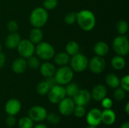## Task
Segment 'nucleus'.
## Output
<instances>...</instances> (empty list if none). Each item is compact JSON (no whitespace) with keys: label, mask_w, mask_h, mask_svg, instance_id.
<instances>
[{"label":"nucleus","mask_w":129,"mask_h":128,"mask_svg":"<svg viewBox=\"0 0 129 128\" xmlns=\"http://www.w3.org/2000/svg\"><path fill=\"white\" fill-rule=\"evenodd\" d=\"M76 22L82 29L91 31L96 25V17L92 11L82 10L76 13Z\"/></svg>","instance_id":"1"},{"label":"nucleus","mask_w":129,"mask_h":128,"mask_svg":"<svg viewBox=\"0 0 129 128\" xmlns=\"http://www.w3.org/2000/svg\"><path fill=\"white\" fill-rule=\"evenodd\" d=\"M48 19V14L47 10L42 7L34 8L29 16V21L33 27L41 28L44 26Z\"/></svg>","instance_id":"2"},{"label":"nucleus","mask_w":129,"mask_h":128,"mask_svg":"<svg viewBox=\"0 0 129 128\" xmlns=\"http://www.w3.org/2000/svg\"><path fill=\"white\" fill-rule=\"evenodd\" d=\"M35 52L38 57L43 60H49L55 55L54 47L46 41H41L35 48Z\"/></svg>","instance_id":"3"},{"label":"nucleus","mask_w":129,"mask_h":128,"mask_svg":"<svg viewBox=\"0 0 129 128\" xmlns=\"http://www.w3.org/2000/svg\"><path fill=\"white\" fill-rule=\"evenodd\" d=\"M54 76L57 84L67 85L71 82L73 78V71L70 67L67 66H63L56 70Z\"/></svg>","instance_id":"4"},{"label":"nucleus","mask_w":129,"mask_h":128,"mask_svg":"<svg viewBox=\"0 0 129 128\" xmlns=\"http://www.w3.org/2000/svg\"><path fill=\"white\" fill-rule=\"evenodd\" d=\"M113 48L115 52L120 56H126L129 52V41L124 35L116 36L113 41Z\"/></svg>","instance_id":"5"},{"label":"nucleus","mask_w":129,"mask_h":128,"mask_svg":"<svg viewBox=\"0 0 129 128\" xmlns=\"http://www.w3.org/2000/svg\"><path fill=\"white\" fill-rule=\"evenodd\" d=\"M70 68L73 72H82L87 69L88 65V60L85 55L78 53L76 55L72 56V58L70 60Z\"/></svg>","instance_id":"6"},{"label":"nucleus","mask_w":129,"mask_h":128,"mask_svg":"<svg viewBox=\"0 0 129 128\" xmlns=\"http://www.w3.org/2000/svg\"><path fill=\"white\" fill-rule=\"evenodd\" d=\"M65 88L63 85L57 84L52 87L48 93V98L51 103L57 104L59 103L62 100L66 97Z\"/></svg>","instance_id":"7"},{"label":"nucleus","mask_w":129,"mask_h":128,"mask_svg":"<svg viewBox=\"0 0 129 128\" xmlns=\"http://www.w3.org/2000/svg\"><path fill=\"white\" fill-rule=\"evenodd\" d=\"M17 49L20 57L24 59H27L28 57L33 56L35 53V45L29 39L20 40Z\"/></svg>","instance_id":"8"},{"label":"nucleus","mask_w":129,"mask_h":128,"mask_svg":"<svg viewBox=\"0 0 129 128\" xmlns=\"http://www.w3.org/2000/svg\"><path fill=\"white\" fill-rule=\"evenodd\" d=\"M91 72L94 74H101L104 72L106 68V62L103 57L95 56L93 57L90 60H88V65Z\"/></svg>","instance_id":"9"},{"label":"nucleus","mask_w":129,"mask_h":128,"mask_svg":"<svg viewBox=\"0 0 129 128\" xmlns=\"http://www.w3.org/2000/svg\"><path fill=\"white\" fill-rule=\"evenodd\" d=\"M58 104H59V106H58L59 112L63 115L69 116L73 113V110L75 109L76 104H75L73 98L65 97Z\"/></svg>","instance_id":"10"},{"label":"nucleus","mask_w":129,"mask_h":128,"mask_svg":"<svg viewBox=\"0 0 129 128\" xmlns=\"http://www.w3.org/2000/svg\"><path fill=\"white\" fill-rule=\"evenodd\" d=\"M47 110L41 106H35L32 107L29 111V117L36 122H40L46 119Z\"/></svg>","instance_id":"11"},{"label":"nucleus","mask_w":129,"mask_h":128,"mask_svg":"<svg viewBox=\"0 0 129 128\" xmlns=\"http://www.w3.org/2000/svg\"><path fill=\"white\" fill-rule=\"evenodd\" d=\"M91 99V93L87 90H79L77 94L73 98L76 106H85L90 102Z\"/></svg>","instance_id":"12"},{"label":"nucleus","mask_w":129,"mask_h":128,"mask_svg":"<svg viewBox=\"0 0 129 128\" xmlns=\"http://www.w3.org/2000/svg\"><path fill=\"white\" fill-rule=\"evenodd\" d=\"M86 121L88 125L98 127L101 123V111L96 108L91 109L87 114Z\"/></svg>","instance_id":"13"},{"label":"nucleus","mask_w":129,"mask_h":128,"mask_svg":"<svg viewBox=\"0 0 129 128\" xmlns=\"http://www.w3.org/2000/svg\"><path fill=\"white\" fill-rule=\"evenodd\" d=\"M21 109V103L17 99H10L5 104V110L8 115H16Z\"/></svg>","instance_id":"14"},{"label":"nucleus","mask_w":129,"mask_h":128,"mask_svg":"<svg viewBox=\"0 0 129 128\" xmlns=\"http://www.w3.org/2000/svg\"><path fill=\"white\" fill-rule=\"evenodd\" d=\"M107 90L104 85L97 84L93 88L91 95L95 101H101L104 98L107 97Z\"/></svg>","instance_id":"15"},{"label":"nucleus","mask_w":129,"mask_h":128,"mask_svg":"<svg viewBox=\"0 0 129 128\" xmlns=\"http://www.w3.org/2000/svg\"><path fill=\"white\" fill-rule=\"evenodd\" d=\"M116 119V113L111 109H105L101 112V122L104 124L110 126L115 123Z\"/></svg>","instance_id":"16"},{"label":"nucleus","mask_w":129,"mask_h":128,"mask_svg":"<svg viewBox=\"0 0 129 128\" xmlns=\"http://www.w3.org/2000/svg\"><path fill=\"white\" fill-rule=\"evenodd\" d=\"M20 40V35L17 32H11L5 38V46L8 49L17 48Z\"/></svg>","instance_id":"17"},{"label":"nucleus","mask_w":129,"mask_h":128,"mask_svg":"<svg viewBox=\"0 0 129 128\" xmlns=\"http://www.w3.org/2000/svg\"><path fill=\"white\" fill-rule=\"evenodd\" d=\"M26 61L24 58L20 57L14 60L11 65L12 71L16 74H22L26 69Z\"/></svg>","instance_id":"18"},{"label":"nucleus","mask_w":129,"mask_h":128,"mask_svg":"<svg viewBox=\"0 0 129 128\" xmlns=\"http://www.w3.org/2000/svg\"><path fill=\"white\" fill-rule=\"evenodd\" d=\"M39 70L42 76H44L45 78H48L51 76H54L56 72V68L54 65L51 63L45 62L39 66Z\"/></svg>","instance_id":"19"},{"label":"nucleus","mask_w":129,"mask_h":128,"mask_svg":"<svg viewBox=\"0 0 129 128\" xmlns=\"http://www.w3.org/2000/svg\"><path fill=\"white\" fill-rule=\"evenodd\" d=\"M109 46L105 41H98L94 46V52L97 56L104 57L109 52Z\"/></svg>","instance_id":"20"},{"label":"nucleus","mask_w":129,"mask_h":128,"mask_svg":"<svg viewBox=\"0 0 129 128\" xmlns=\"http://www.w3.org/2000/svg\"><path fill=\"white\" fill-rule=\"evenodd\" d=\"M43 38V32L40 28L34 27L29 32V41L34 45H37L42 41Z\"/></svg>","instance_id":"21"},{"label":"nucleus","mask_w":129,"mask_h":128,"mask_svg":"<svg viewBox=\"0 0 129 128\" xmlns=\"http://www.w3.org/2000/svg\"><path fill=\"white\" fill-rule=\"evenodd\" d=\"M53 58L54 59V63L60 66H67L70 60V56L66 52H60L55 54Z\"/></svg>","instance_id":"22"},{"label":"nucleus","mask_w":129,"mask_h":128,"mask_svg":"<svg viewBox=\"0 0 129 128\" xmlns=\"http://www.w3.org/2000/svg\"><path fill=\"white\" fill-rule=\"evenodd\" d=\"M111 65L114 69L116 70H121L125 67L126 61L125 58L122 56L116 55L113 57L111 60Z\"/></svg>","instance_id":"23"},{"label":"nucleus","mask_w":129,"mask_h":128,"mask_svg":"<svg viewBox=\"0 0 129 128\" xmlns=\"http://www.w3.org/2000/svg\"><path fill=\"white\" fill-rule=\"evenodd\" d=\"M107 84L112 88H117L119 87V83H120V79L114 73H109L105 78Z\"/></svg>","instance_id":"24"},{"label":"nucleus","mask_w":129,"mask_h":128,"mask_svg":"<svg viewBox=\"0 0 129 128\" xmlns=\"http://www.w3.org/2000/svg\"><path fill=\"white\" fill-rule=\"evenodd\" d=\"M79 52V45L75 41H69L67 45H66V53L68 54L70 56H73L76 55Z\"/></svg>","instance_id":"25"},{"label":"nucleus","mask_w":129,"mask_h":128,"mask_svg":"<svg viewBox=\"0 0 129 128\" xmlns=\"http://www.w3.org/2000/svg\"><path fill=\"white\" fill-rule=\"evenodd\" d=\"M79 90H80L79 87L76 83L70 82L69 84H67V87L65 88L66 94L67 96H68V97H70V98H73L77 94Z\"/></svg>","instance_id":"26"},{"label":"nucleus","mask_w":129,"mask_h":128,"mask_svg":"<svg viewBox=\"0 0 129 128\" xmlns=\"http://www.w3.org/2000/svg\"><path fill=\"white\" fill-rule=\"evenodd\" d=\"M50 89H51V87L45 80L39 82L36 86V91L41 96H44V95L48 94Z\"/></svg>","instance_id":"27"},{"label":"nucleus","mask_w":129,"mask_h":128,"mask_svg":"<svg viewBox=\"0 0 129 128\" xmlns=\"http://www.w3.org/2000/svg\"><path fill=\"white\" fill-rule=\"evenodd\" d=\"M116 30L119 35H125L128 31V23L124 20H120L117 22L116 26Z\"/></svg>","instance_id":"28"},{"label":"nucleus","mask_w":129,"mask_h":128,"mask_svg":"<svg viewBox=\"0 0 129 128\" xmlns=\"http://www.w3.org/2000/svg\"><path fill=\"white\" fill-rule=\"evenodd\" d=\"M34 121L28 116L23 117L18 121V127L20 128H33L34 126Z\"/></svg>","instance_id":"29"},{"label":"nucleus","mask_w":129,"mask_h":128,"mask_svg":"<svg viewBox=\"0 0 129 128\" xmlns=\"http://www.w3.org/2000/svg\"><path fill=\"white\" fill-rule=\"evenodd\" d=\"M26 64L30 69H36L39 68V66H40V61L38 57L33 55L27 58Z\"/></svg>","instance_id":"30"},{"label":"nucleus","mask_w":129,"mask_h":128,"mask_svg":"<svg viewBox=\"0 0 129 128\" xmlns=\"http://www.w3.org/2000/svg\"><path fill=\"white\" fill-rule=\"evenodd\" d=\"M64 22L68 25H73L76 22V13L71 11L67 13L64 17Z\"/></svg>","instance_id":"31"},{"label":"nucleus","mask_w":129,"mask_h":128,"mask_svg":"<svg viewBox=\"0 0 129 128\" xmlns=\"http://www.w3.org/2000/svg\"><path fill=\"white\" fill-rule=\"evenodd\" d=\"M113 97H114L116 100L122 101L125 97V91L121 88H116V90L114 91Z\"/></svg>","instance_id":"32"},{"label":"nucleus","mask_w":129,"mask_h":128,"mask_svg":"<svg viewBox=\"0 0 129 128\" xmlns=\"http://www.w3.org/2000/svg\"><path fill=\"white\" fill-rule=\"evenodd\" d=\"M42 5L45 10H53L57 5V0H44Z\"/></svg>","instance_id":"33"},{"label":"nucleus","mask_w":129,"mask_h":128,"mask_svg":"<svg viewBox=\"0 0 129 128\" xmlns=\"http://www.w3.org/2000/svg\"><path fill=\"white\" fill-rule=\"evenodd\" d=\"M73 114L77 118H82L86 114L85 108L82 106H76L73 110Z\"/></svg>","instance_id":"34"},{"label":"nucleus","mask_w":129,"mask_h":128,"mask_svg":"<svg viewBox=\"0 0 129 128\" xmlns=\"http://www.w3.org/2000/svg\"><path fill=\"white\" fill-rule=\"evenodd\" d=\"M46 119L48 123H50L51 124H53V125L57 124L60 122V117H59V115H57L55 113L47 114Z\"/></svg>","instance_id":"35"},{"label":"nucleus","mask_w":129,"mask_h":128,"mask_svg":"<svg viewBox=\"0 0 129 128\" xmlns=\"http://www.w3.org/2000/svg\"><path fill=\"white\" fill-rule=\"evenodd\" d=\"M119 86H121V88H122L125 92L129 91V75H125L120 80Z\"/></svg>","instance_id":"36"},{"label":"nucleus","mask_w":129,"mask_h":128,"mask_svg":"<svg viewBox=\"0 0 129 128\" xmlns=\"http://www.w3.org/2000/svg\"><path fill=\"white\" fill-rule=\"evenodd\" d=\"M7 28L11 33V32H17L18 30V28H19L18 23L14 20H10L7 24Z\"/></svg>","instance_id":"37"},{"label":"nucleus","mask_w":129,"mask_h":128,"mask_svg":"<svg viewBox=\"0 0 129 128\" xmlns=\"http://www.w3.org/2000/svg\"><path fill=\"white\" fill-rule=\"evenodd\" d=\"M101 105L104 109H111L113 106V101L110 98L105 97L101 100Z\"/></svg>","instance_id":"38"},{"label":"nucleus","mask_w":129,"mask_h":128,"mask_svg":"<svg viewBox=\"0 0 129 128\" xmlns=\"http://www.w3.org/2000/svg\"><path fill=\"white\" fill-rule=\"evenodd\" d=\"M5 123L8 127H14L16 124V119L14 118V115H8L5 120Z\"/></svg>","instance_id":"39"},{"label":"nucleus","mask_w":129,"mask_h":128,"mask_svg":"<svg viewBox=\"0 0 129 128\" xmlns=\"http://www.w3.org/2000/svg\"><path fill=\"white\" fill-rule=\"evenodd\" d=\"M45 81L48 83V84L50 85L51 88L52 87H54V86H55V85L57 84V81H56V80H55L54 76H51V77L46 78Z\"/></svg>","instance_id":"40"},{"label":"nucleus","mask_w":129,"mask_h":128,"mask_svg":"<svg viewBox=\"0 0 129 128\" xmlns=\"http://www.w3.org/2000/svg\"><path fill=\"white\" fill-rule=\"evenodd\" d=\"M5 63V56L3 53L0 52V69L3 67Z\"/></svg>","instance_id":"41"},{"label":"nucleus","mask_w":129,"mask_h":128,"mask_svg":"<svg viewBox=\"0 0 129 128\" xmlns=\"http://www.w3.org/2000/svg\"><path fill=\"white\" fill-rule=\"evenodd\" d=\"M34 128H48L47 126L44 124H38L36 126H34Z\"/></svg>","instance_id":"42"},{"label":"nucleus","mask_w":129,"mask_h":128,"mask_svg":"<svg viewBox=\"0 0 129 128\" xmlns=\"http://www.w3.org/2000/svg\"><path fill=\"white\" fill-rule=\"evenodd\" d=\"M120 128H129V123L128 122H125V123H123V124L121 125Z\"/></svg>","instance_id":"43"},{"label":"nucleus","mask_w":129,"mask_h":128,"mask_svg":"<svg viewBox=\"0 0 129 128\" xmlns=\"http://www.w3.org/2000/svg\"><path fill=\"white\" fill-rule=\"evenodd\" d=\"M129 103H127L125 105V112L126 114H129Z\"/></svg>","instance_id":"44"},{"label":"nucleus","mask_w":129,"mask_h":128,"mask_svg":"<svg viewBox=\"0 0 129 128\" xmlns=\"http://www.w3.org/2000/svg\"><path fill=\"white\" fill-rule=\"evenodd\" d=\"M86 128H97V127L93 126V125H88V126Z\"/></svg>","instance_id":"45"},{"label":"nucleus","mask_w":129,"mask_h":128,"mask_svg":"<svg viewBox=\"0 0 129 128\" xmlns=\"http://www.w3.org/2000/svg\"><path fill=\"white\" fill-rule=\"evenodd\" d=\"M2 45L0 43V52H2Z\"/></svg>","instance_id":"46"}]
</instances>
